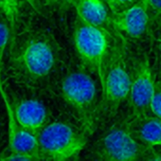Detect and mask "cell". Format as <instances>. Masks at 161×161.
<instances>
[{"label": "cell", "instance_id": "9", "mask_svg": "<svg viewBox=\"0 0 161 161\" xmlns=\"http://www.w3.org/2000/svg\"><path fill=\"white\" fill-rule=\"evenodd\" d=\"M1 93L4 96L5 104L8 113V146L9 152L23 153L31 154L36 157L38 160H42L40 156L38 136L33 133L23 128L16 120L14 113V108L10 104L3 86L0 87Z\"/></svg>", "mask_w": 161, "mask_h": 161}, {"label": "cell", "instance_id": "20", "mask_svg": "<svg viewBox=\"0 0 161 161\" xmlns=\"http://www.w3.org/2000/svg\"><path fill=\"white\" fill-rule=\"evenodd\" d=\"M0 160L1 161H34L38 159L28 153L9 152V153L6 154L5 156L0 155Z\"/></svg>", "mask_w": 161, "mask_h": 161}, {"label": "cell", "instance_id": "2", "mask_svg": "<svg viewBox=\"0 0 161 161\" xmlns=\"http://www.w3.org/2000/svg\"><path fill=\"white\" fill-rule=\"evenodd\" d=\"M127 40L113 31L111 48L106 61L103 78L101 82L103 99L99 117L114 118L121 104L128 99L131 86V66Z\"/></svg>", "mask_w": 161, "mask_h": 161}, {"label": "cell", "instance_id": "23", "mask_svg": "<svg viewBox=\"0 0 161 161\" xmlns=\"http://www.w3.org/2000/svg\"><path fill=\"white\" fill-rule=\"evenodd\" d=\"M159 85H160V86H161V84H159Z\"/></svg>", "mask_w": 161, "mask_h": 161}, {"label": "cell", "instance_id": "6", "mask_svg": "<svg viewBox=\"0 0 161 161\" xmlns=\"http://www.w3.org/2000/svg\"><path fill=\"white\" fill-rule=\"evenodd\" d=\"M131 86L128 95L130 119H136L152 113V102L155 91L154 73L146 49L139 47L130 58Z\"/></svg>", "mask_w": 161, "mask_h": 161}, {"label": "cell", "instance_id": "16", "mask_svg": "<svg viewBox=\"0 0 161 161\" xmlns=\"http://www.w3.org/2000/svg\"><path fill=\"white\" fill-rule=\"evenodd\" d=\"M42 11L47 9L53 13L64 14L75 6L76 0H40Z\"/></svg>", "mask_w": 161, "mask_h": 161}, {"label": "cell", "instance_id": "14", "mask_svg": "<svg viewBox=\"0 0 161 161\" xmlns=\"http://www.w3.org/2000/svg\"><path fill=\"white\" fill-rule=\"evenodd\" d=\"M12 39V31L10 25L6 17L0 13V86H3L2 84V70L5 51L9 42Z\"/></svg>", "mask_w": 161, "mask_h": 161}, {"label": "cell", "instance_id": "18", "mask_svg": "<svg viewBox=\"0 0 161 161\" xmlns=\"http://www.w3.org/2000/svg\"><path fill=\"white\" fill-rule=\"evenodd\" d=\"M110 14H118L135 5L139 0H103Z\"/></svg>", "mask_w": 161, "mask_h": 161}, {"label": "cell", "instance_id": "8", "mask_svg": "<svg viewBox=\"0 0 161 161\" xmlns=\"http://www.w3.org/2000/svg\"><path fill=\"white\" fill-rule=\"evenodd\" d=\"M108 29L126 40H139L151 31V19L146 0H139L129 9L110 14Z\"/></svg>", "mask_w": 161, "mask_h": 161}, {"label": "cell", "instance_id": "21", "mask_svg": "<svg viewBox=\"0 0 161 161\" xmlns=\"http://www.w3.org/2000/svg\"><path fill=\"white\" fill-rule=\"evenodd\" d=\"M27 3H29L37 13H42V6L40 0H25Z\"/></svg>", "mask_w": 161, "mask_h": 161}, {"label": "cell", "instance_id": "19", "mask_svg": "<svg viewBox=\"0 0 161 161\" xmlns=\"http://www.w3.org/2000/svg\"><path fill=\"white\" fill-rule=\"evenodd\" d=\"M152 113L161 119V86L159 84L155 86V91L152 102Z\"/></svg>", "mask_w": 161, "mask_h": 161}, {"label": "cell", "instance_id": "7", "mask_svg": "<svg viewBox=\"0 0 161 161\" xmlns=\"http://www.w3.org/2000/svg\"><path fill=\"white\" fill-rule=\"evenodd\" d=\"M42 160H69L82 152L86 144V133L78 132L64 122L49 123L38 134Z\"/></svg>", "mask_w": 161, "mask_h": 161}, {"label": "cell", "instance_id": "22", "mask_svg": "<svg viewBox=\"0 0 161 161\" xmlns=\"http://www.w3.org/2000/svg\"><path fill=\"white\" fill-rule=\"evenodd\" d=\"M161 40V39H160ZM159 58L161 60V43H160V47H159Z\"/></svg>", "mask_w": 161, "mask_h": 161}, {"label": "cell", "instance_id": "15", "mask_svg": "<svg viewBox=\"0 0 161 161\" xmlns=\"http://www.w3.org/2000/svg\"><path fill=\"white\" fill-rule=\"evenodd\" d=\"M151 19V31L161 39V0H146Z\"/></svg>", "mask_w": 161, "mask_h": 161}, {"label": "cell", "instance_id": "3", "mask_svg": "<svg viewBox=\"0 0 161 161\" xmlns=\"http://www.w3.org/2000/svg\"><path fill=\"white\" fill-rule=\"evenodd\" d=\"M61 95L82 123L84 131L92 133L99 117L97 86L92 77L83 68H73L63 78Z\"/></svg>", "mask_w": 161, "mask_h": 161}, {"label": "cell", "instance_id": "11", "mask_svg": "<svg viewBox=\"0 0 161 161\" xmlns=\"http://www.w3.org/2000/svg\"><path fill=\"white\" fill-rule=\"evenodd\" d=\"M129 121L132 133L138 141L149 147L161 148L160 119H158L154 115H149L136 119H129Z\"/></svg>", "mask_w": 161, "mask_h": 161}, {"label": "cell", "instance_id": "12", "mask_svg": "<svg viewBox=\"0 0 161 161\" xmlns=\"http://www.w3.org/2000/svg\"><path fill=\"white\" fill-rule=\"evenodd\" d=\"M77 15L88 24L107 28L110 19L108 8L103 0H76Z\"/></svg>", "mask_w": 161, "mask_h": 161}, {"label": "cell", "instance_id": "10", "mask_svg": "<svg viewBox=\"0 0 161 161\" xmlns=\"http://www.w3.org/2000/svg\"><path fill=\"white\" fill-rule=\"evenodd\" d=\"M17 122L26 130L38 136L48 123V113L46 106L34 99L22 100L14 107Z\"/></svg>", "mask_w": 161, "mask_h": 161}, {"label": "cell", "instance_id": "13", "mask_svg": "<svg viewBox=\"0 0 161 161\" xmlns=\"http://www.w3.org/2000/svg\"><path fill=\"white\" fill-rule=\"evenodd\" d=\"M0 13L6 17L10 25L12 31V43L17 36L20 22V8L18 0H0Z\"/></svg>", "mask_w": 161, "mask_h": 161}, {"label": "cell", "instance_id": "1", "mask_svg": "<svg viewBox=\"0 0 161 161\" xmlns=\"http://www.w3.org/2000/svg\"><path fill=\"white\" fill-rule=\"evenodd\" d=\"M60 64V46L48 31H31L11 43L9 69L17 84L30 88L46 86Z\"/></svg>", "mask_w": 161, "mask_h": 161}, {"label": "cell", "instance_id": "4", "mask_svg": "<svg viewBox=\"0 0 161 161\" xmlns=\"http://www.w3.org/2000/svg\"><path fill=\"white\" fill-rule=\"evenodd\" d=\"M154 147L138 141L133 135L129 119L112 126L95 144L93 155L102 161L149 160Z\"/></svg>", "mask_w": 161, "mask_h": 161}, {"label": "cell", "instance_id": "17", "mask_svg": "<svg viewBox=\"0 0 161 161\" xmlns=\"http://www.w3.org/2000/svg\"><path fill=\"white\" fill-rule=\"evenodd\" d=\"M8 141V113L4 96L0 90V150Z\"/></svg>", "mask_w": 161, "mask_h": 161}, {"label": "cell", "instance_id": "5", "mask_svg": "<svg viewBox=\"0 0 161 161\" xmlns=\"http://www.w3.org/2000/svg\"><path fill=\"white\" fill-rule=\"evenodd\" d=\"M112 40L113 35L107 28L88 24L78 15L76 16L74 27L76 51L85 66L95 73L101 82L103 78Z\"/></svg>", "mask_w": 161, "mask_h": 161}]
</instances>
